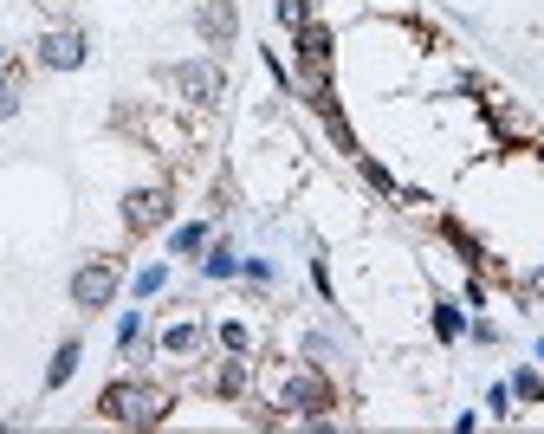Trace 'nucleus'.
<instances>
[{
    "label": "nucleus",
    "mask_w": 544,
    "mask_h": 434,
    "mask_svg": "<svg viewBox=\"0 0 544 434\" xmlns=\"http://www.w3.org/2000/svg\"><path fill=\"white\" fill-rule=\"evenodd\" d=\"M98 415L111 428H156L162 415H169V389H162V383H143V376H124V383H111L98 396Z\"/></svg>",
    "instance_id": "obj_1"
},
{
    "label": "nucleus",
    "mask_w": 544,
    "mask_h": 434,
    "mask_svg": "<svg viewBox=\"0 0 544 434\" xmlns=\"http://www.w3.org/2000/svg\"><path fill=\"white\" fill-rule=\"evenodd\" d=\"M272 402H279L285 415H298V422H324V409H331L337 396H331V383H324L318 370H292V376L279 383V396H272Z\"/></svg>",
    "instance_id": "obj_2"
},
{
    "label": "nucleus",
    "mask_w": 544,
    "mask_h": 434,
    "mask_svg": "<svg viewBox=\"0 0 544 434\" xmlns=\"http://www.w3.org/2000/svg\"><path fill=\"white\" fill-rule=\"evenodd\" d=\"M117 286H124V266H117L111 253H104V260H85L72 273V305L78 311H104L117 298Z\"/></svg>",
    "instance_id": "obj_3"
},
{
    "label": "nucleus",
    "mask_w": 544,
    "mask_h": 434,
    "mask_svg": "<svg viewBox=\"0 0 544 434\" xmlns=\"http://www.w3.org/2000/svg\"><path fill=\"white\" fill-rule=\"evenodd\" d=\"M169 85L182 91V104H201V111L227 98V78H221V65H208V59H188V65H175V72H169Z\"/></svg>",
    "instance_id": "obj_4"
},
{
    "label": "nucleus",
    "mask_w": 544,
    "mask_h": 434,
    "mask_svg": "<svg viewBox=\"0 0 544 434\" xmlns=\"http://www.w3.org/2000/svg\"><path fill=\"white\" fill-rule=\"evenodd\" d=\"M169 214H175V195H169L162 182L130 188V195H124V227H130V234H156V227L169 221Z\"/></svg>",
    "instance_id": "obj_5"
},
{
    "label": "nucleus",
    "mask_w": 544,
    "mask_h": 434,
    "mask_svg": "<svg viewBox=\"0 0 544 434\" xmlns=\"http://www.w3.org/2000/svg\"><path fill=\"white\" fill-rule=\"evenodd\" d=\"M33 59L46 65V72H78V65L91 59V46H85V33H72V26H52V33L33 46Z\"/></svg>",
    "instance_id": "obj_6"
},
{
    "label": "nucleus",
    "mask_w": 544,
    "mask_h": 434,
    "mask_svg": "<svg viewBox=\"0 0 544 434\" xmlns=\"http://www.w3.org/2000/svg\"><path fill=\"white\" fill-rule=\"evenodd\" d=\"M292 59H298V72H331L337 33H331V26H318V20H305V26L292 33Z\"/></svg>",
    "instance_id": "obj_7"
},
{
    "label": "nucleus",
    "mask_w": 544,
    "mask_h": 434,
    "mask_svg": "<svg viewBox=\"0 0 544 434\" xmlns=\"http://www.w3.org/2000/svg\"><path fill=\"white\" fill-rule=\"evenodd\" d=\"M195 33L208 39V46H234V33H240V13H234V0H201V13H195Z\"/></svg>",
    "instance_id": "obj_8"
},
{
    "label": "nucleus",
    "mask_w": 544,
    "mask_h": 434,
    "mask_svg": "<svg viewBox=\"0 0 544 434\" xmlns=\"http://www.w3.org/2000/svg\"><path fill=\"white\" fill-rule=\"evenodd\" d=\"M201 344H208V331H201L195 318H182V324H169V331H162V350H169V357H182V363L195 357Z\"/></svg>",
    "instance_id": "obj_9"
},
{
    "label": "nucleus",
    "mask_w": 544,
    "mask_h": 434,
    "mask_svg": "<svg viewBox=\"0 0 544 434\" xmlns=\"http://www.w3.org/2000/svg\"><path fill=\"white\" fill-rule=\"evenodd\" d=\"M78 357H85V344H59L52 350V363H46V389H65L78 376Z\"/></svg>",
    "instance_id": "obj_10"
},
{
    "label": "nucleus",
    "mask_w": 544,
    "mask_h": 434,
    "mask_svg": "<svg viewBox=\"0 0 544 434\" xmlns=\"http://www.w3.org/2000/svg\"><path fill=\"white\" fill-rule=\"evenodd\" d=\"M201 247H208V227H201V221H188V227L169 234V253H182V260H201Z\"/></svg>",
    "instance_id": "obj_11"
},
{
    "label": "nucleus",
    "mask_w": 544,
    "mask_h": 434,
    "mask_svg": "<svg viewBox=\"0 0 544 434\" xmlns=\"http://www.w3.org/2000/svg\"><path fill=\"white\" fill-rule=\"evenodd\" d=\"M460 331H467V318H460V305H454V298H441V305H434V337H441V344H454Z\"/></svg>",
    "instance_id": "obj_12"
},
{
    "label": "nucleus",
    "mask_w": 544,
    "mask_h": 434,
    "mask_svg": "<svg viewBox=\"0 0 544 434\" xmlns=\"http://www.w3.org/2000/svg\"><path fill=\"white\" fill-rule=\"evenodd\" d=\"M214 337H221V350H234V357H253V331H247L240 318H227V324H221Z\"/></svg>",
    "instance_id": "obj_13"
},
{
    "label": "nucleus",
    "mask_w": 544,
    "mask_h": 434,
    "mask_svg": "<svg viewBox=\"0 0 544 434\" xmlns=\"http://www.w3.org/2000/svg\"><path fill=\"white\" fill-rule=\"evenodd\" d=\"M20 111V65H0V117Z\"/></svg>",
    "instance_id": "obj_14"
},
{
    "label": "nucleus",
    "mask_w": 544,
    "mask_h": 434,
    "mask_svg": "<svg viewBox=\"0 0 544 434\" xmlns=\"http://www.w3.org/2000/svg\"><path fill=\"white\" fill-rule=\"evenodd\" d=\"M512 402H544V376L538 370H512Z\"/></svg>",
    "instance_id": "obj_15"
},
{
    "label": "nucleus",
    "mask_w": 544,
    "mask_h": 434,
    "mask_svg": "<svg viewBox=\"0 0 544 434\" xmlns=\"http://www.w3.org/2000/svg\"><path fill=\"white\" fill-rule=\"evenodd\" d=\"M357 169H363V182H370L376 195H396V175H389L383 162H370V156H363V149H357Z\"/></svg>",
    "instance_id": "obj_16"
},
{
    "label": "nucleus",
    "mask_w": 544,
    "mask_h": 434,
    "mask_svg": "<svg viewBox=\"0 0 544 434\" xmlns=\"http://www.w3.org/2000/svg\"><path fill=\"white\" fill-rule=\"evenodd\" d=\"M201 266H208V279H234V273H240L234 247H208V260H201Z\"/></svg>",
    "instance_id": "obj_17"
},
{
    "label": "nucleus",
    "mask_w": 544,
    "mask_h": 434,
    "mask_svg": "<svg viewBox=\"0 0 544 434\" xmlns=\"http://www.w3.org/2000/svg\"><path fill=\"white\" fill-rule=\"evenodd\" d=\"M143 344V311H124V318H117V350H136Z\"/></svg>",
    "instance_id": "obj_18"
},
{
    "label": "nucleus",
    "mask_w": 544,
    "mask_h": 434,
    "mask_svg": "<svg viewBox=\"0 0 544 434\" xmlns=\"http://www.w3.org/2000/svg\"><path fill=\"white\" fill-rule=\"evenodd\" d=\"M162 286H169V266H143L136 273V298H156Z\"/></svg>",
    "instance_id": "obj_19"
},
{
    "label": "nucleus",
    "mask_w": 544,
    "mask_h": 434,
    "mask_svg": "<svg viewBox=\"0 0 544 434\" xmlns=\"http://www.w3.org/2000/svg\"><path fill=\"white\" fill-rule=\"evenodd\" d=\"M279 20H285V26H292V33H298V26L311 20V0H279Z\"/></svg>",
    "instance_id": "obj_20"
},
{
    "label": "nucleus",
    "mask_w": 544,
    "mask_h": 434,
    "mask_svg": "<svg viewBox=\"0 0 544 434\" xmlns=\"http://www.w3.org/2000/svg\"><path fill=\"white\" fill-rule=\"evenodd\" d=\"M486 409L506 422V415H512V383H493V389H486Z\"/></svg>",
    "instance_id": "obj_21"
},
{
    "label": "nucleus",
    "mask_w": 544,
    "mask_h": 434,
    "mask_svg": "<svg viewBox=\"0 0 544 434\" xmlns=\"http://www.w3.org/2000/svg\"><path fill=\"white\" fill-rule=\"evenodd\" d=\"M240 273H247L253 286H266V279H272V266H266V260H240Z\"/></svg>",
    "instance_id": "obj_22"
},
{
    "label": "nucleus",
    "mask_w": 544,
    "mask_h": 434,
    "mask_svg": "<svg viewBox=\"0 0 544 434\" xmlns=\"http://www.w3.org/2000/svg\"><path fill=\"white\" fill-rule=\"evenodd\" d=\"M525 292H532V298H544V273H532V279H525Z\"/></svg>",
    "instance_id": "obj_23"
},
{
    "label": "nucleus",
    "mask_w": 544,
    "mask_h": 434,
    "mask_svg": "<svg viewBox=\"0 0 544 434\" xmlns=\"http://www.w3.org/2000/svg\"><path fill=\"white\" fill-rule=\"evenodd\" d=\"M538 363H544V337H538Z\"/></svg>",
    "instance_id": "obj_24"
}]
</instances>
